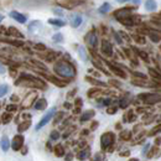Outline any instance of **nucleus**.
<instances>
[{
  "instance_id": "f257e3e1",
  "label": "nucleus",
  "mask_w": 161,
  "mask_h": 161,
  "mask_svg": "<svg viewBox=\"0 0 161 161\" xmlns=\"http://www.w3.org/2000/svg\"><path fill=\"white\" fill-rule=\"evenodd\" d=\"M55 72H56L58 76L66 77V78H72L76 76L75 67L66 61H58L55 64Z\"/></svg>"
},
{
  "instance_id": "f03ea898",
  "label": "nucleus",
  "mask_w": 161,
  "mask_h": 161,
  "mask_svg": "<svg viewBox=\"0 0 161 161\" xmlns=\"http://www.w3.org/2000/svg\"><path fill=\"white\" fill-rule=\"evenodd\" d=\"M16 86H30V87H40L44 88L45 83L40 79H36L35 77L29 76V75H21V77L15 82Z\"/></svg>"
},
{
  "instance_id": "7ed1b4c3",
  "label": "nucleus",
  "mask_w": 161,
  "mask_h": 161,
  "mask_svg": "<svg viewBox=\"0 0 161 161\" xmlns=\"http://www.w3.org/2000/svg\"><path fill=\"white\" fill-rule=\"evenodd\" d=\"M114 140H115V136H114L113 133H105V134L102 135V138H100V144H102V148L105 149L108 148V146H110L114 142Z\"/></svg>"
},
{
  "instance_id": "20e7f679",
  "label": "nucleus",
  "mask_w": 161,
  "mask_h": 161,
  "mask_svg": "<svg viewBox=\"0 0 161 161\" xmlns=\"http://www.w3.org/2000/svg\"><path fill=\"white\" fill-rule=\"evenodd\" d=\"M55 113H56V109H55V108L50 109L48 112L46 113V115H45L42 119H41V120H40V123L37 124V125H36V130H40V129L42 128V126H45L46 124H47V123H48V122L52 119V117H53V114H55Z\"/></svg>"
},
{
  "instance_id": "39448f33",
  "label": "nucleus",
  "mask_w": 161,
  "mask_h": 161,
  "mask_svg": "<svg viewBox=\"0 0 161 161\" xmlns=\"http://www.w3.org/2000/svg\"><path fill=\"white\" fill-rule=\"evenodd\" d=\"M22 144H24V136L22 135H16L15 138H14V140L11 142V148L17 151V150H20L22 148Z\"/></svg>"
},
{
  "instance_id": "423d86ee",
  "label": "nucleus",
  "mask_w": 161,
  "mask_h": 161,
  "mask_svg": "<svg viewBox=\"0 0 161 161\" xmlns=\"http://www.w3.org/2000/svg\"><path fill=\"white\" fill-rule=\"evenodd\" d=\"M86 42L92 48H95L97 45H98V39H97V35L93 34V32H89V34L86 36Z\"/></svg>"
},
{
  "instance_id": "0eeeda50",
  "label": "nucleus",
  "mask_w": 161,
  "mask_h": 161,
  "mask_svg": "<svg viewBox=\"0 0 161 161\" xmlns=\"http://www.w3.org/2000/svg\"><path fill=\"white\" fill-rule=\"evenodd\" d=\"M36 98H37V94H36L35 92H31V93L24 99V102H22V107H24V108L30 107L31 104H34V103H35Z\"/></svg>"
},
{
  "instance_id": "6e6552de",
  "label": "nucleus",
  "mask_w": 161,
  "mask_h": 161,
  "mask_svg": "<svg viewBox=\"0 0 161 161\" xmlns=\"http://www.w3.org/2000/svg\"><path fill=\"white\" fill-rule=\"evenodd\" d=\"M140 97H145V103L146 104H154V103H158L160 100V95L159 94H142Z\"/></svg>"
},
{
  "instance_id": "1a4fd4ad",
  "label": "nucleus",
  "mask_w": 161,
  "mask_h": 161,
  "mask_svg": "<svg viewBox=\"0 0 161 161\" xmlns=\"http://www.w3.org/2000/svg\"><path fill=\"white\" fill-rule=\"evenodd\" d=\"M102 52L105 55V56H108L110 57L113 55V47H112V45H110L108 41H103L102 42Z\"/></svg>"
},
{
  "instance_id": "9d476101",
  "label": "nucleus",
  "mask_w": 161,
  "mask_h": 161,
  "mask_svg": "<svg viewBox=\"0 0 161 161\" xmlns=\"http://www.w3.org/2000/svg\"><path fill=\"white\" fill-rule=\"evenodd\" d=\"M10 16L12 17V19H15L16 21L21 22V24L26 22V16L22 15V14H20V12H17V11H11V12H10Z\"/></svg>"
},
{
  "instance_id": "9b49d317",
  "label": "nucleus",
  "mask_w": 161,
  "mask_h": 161,
  "mask_svg": "<svg viewBox=\"0 0 161 161\" xmlns=\"http://www.w3.org/2000/svg\"><path fill=\"white\" fill-rule=\"evenodd\" d=\"M156 8H158V3L155 0H146L145 1V9L148 11H154Z\"/></svg>"
},
{
  "instance_id": "f8f14e48",
  "label": "nucleus",
  "mask_w": 161,
  "mask_h": 161,
  "mask_svg": "<svg viewBox=\"0 0 161 161\" xmlns=\"http://www.w3.org/2000/svg\"><path fill=\"white\" fill-rule=\"evenodd\" d=\"M34 104H35V109L42 110V109H45L46 107H47V100L44 99V98H41V99H39L37 102L34 103Z\"/></svg>"
},
{
  "instance_id": "ddd939ff",
  "label": "nucleus",
  "mask_w": 161,
  "mask_h": 161,
  "mask_svg": "<svg viewBox=\"0 0 161 161\" xmlns=\"http://www.w3.org/2000/svg\"><path fill=\"white\" fill-rule=\"evenodd\" d=\"M82 24V17L79 15H72L71 16V25L73 27H78Z\"/></svg>"
},
{
  "instance_id": "4468645a",
  "label": "nucleus",
  "mask_w": 161,
  "mask_h": 161,
  "mask_svg": "<svg viewBox=\"0 0 161 161\" xmlns=\"http://www.w3.org/2000/svg\"><path fill=\"white\" fill-rule=\"evenodd\" d=\"M41 21H32L31 24L29 25V31L31 32H35V31H37L39 29H41Z\"/></svg>"
},
{
  "instance_id": "2eb2a0df",
  "label": "nucleus",
  "mask_w": 161,
  "mask_h": 161,
  "mask_svg": "<svg viewBox=\"0 0 161 161\" xmlns=\"http://www.w3.org/2000/svg\"><path fill=\"white\" fill-rule=\"evenodd\" d=\"M94 117V110H87L86 113H83V115L81 118V122H86V120H89L91 118Z\"/></svg>"
},
{
  "instance_id": "dca6fc26",
  "label": "nucleus",
  "mask_w": 161,
  "mask_h": 161,
  "mask_svg": "<svg viewBox=\"0 0 161 161\" xmlns=\"http://www.w3.org/2000/svg\"><path fill=\"white\" fill-rule=\"evenodd\" d=\"M0 145H1V149H3L4 151H8V150H9L10 142H9V139H8L6 136H4L3 139H1V141H0Z\"/></svg>"
},
{
  "instance_id": "f3484780",
  "label": "nucleus",
  "mask_w": 161,
  "mask_h": 161,
  "mask_svg": "<svg viewBox=\"0 0 161 161\" xmlns=\"http://www.w3.org/2000/svg\"><path fill=\"white\" fill-rule=\"evenodd\" d=\"M48 24L55 25V26H58V27H62V26L66 25V22L62 21V20H58V19H50L48 20Z\"/></svg>"
},
{
  "instance_id": "a211bd4d",
  "label": "nucleus",
  "mask_w": 161,
  "mask_h": 161,
  "mask_svg": "<svg viewBox=\"0 0 161 161\" xmlns=\"http://www.w3.org/2000/svg\"><path fill=\"white\" fill-rule=\"evenodd\" d=\"M9 35H11V36H16V37H20V39H22V34L19 31V30H16L15 27H10L9 29Z\"/></svg>"
},
{
  "instance_id": "6ab92c4d",
  "label": "nucleus",
  "mask_w": 161,
  "mask_h": 161,
  "mask_svg": "<svg viewBox=\"0 0 161 161\" xmlns=\"http://www.w3.org/2000/svg\"><path fill=\"white\" fill-rule=\"evenodd\" d=\"M89 149H87V150H83V151H81L79 154L77 155V158L79 159V160H86V159H88L89 158Z\"/></svg>"
},
{
  "instance_id": "aec40b11",
  "label": "nucleus",
  "mask_w": 161,
  "mask_h": 161,
  "mask_svg": "<svg viewBox=\"0 0 161 161\" xmlns=\"http://www.w3.org/2000/svg\"><path fill=\"white\" fill-rule=\"evenodd\" d=\"M109 67H110V70H112L115 75H118V76H120V77H123V78H125L126 77V75L124 73L122 70H119V68H117V67H114V66H112V64H109Z\"/></svg>"
},
{
  "instance_id": "412c9836",
  "label": "nucleus",
  "mask_w": 161,
  "mask_h": 161,
  "mask_svg": "<svg viewBox=\"0 0 161 161\" xmlns=\"http://www.w3.org/2000/svg\"><path fill=\"white\" fill-rule=\"evenodd\" d=\"M30 125H31V122H30V120H27V122L21 123L20 125H19V131H20V133H22V131L27 130V129L30 128Z\"/></svg>"
},
{
  "instance_id": "4be33fe9",
  "label": "nucleus",
  "mask_w": 161,
  "mask_h": 161,
  "mask_svg": "<svg viewBox=\"0 0 161 161\" xmlns=\"http://www.w3.org/2000/svg\"><path fill=\"white\" fill-rule=\"evenodd\" d=\"M55 154H56L58 158L63 156V155H64V149H63V146H62V145H57L56 148H55Z\"/></svg>"
},
{
  "instance_id": "5701e85b",
  "label": "nucleus",
  "mask_w": 161,
  "mask_h": 161,
  "mask_svg": "<svg viewBox=\"0 0 161 161\" xmlns=\"http://www.w3.org/2000/svg\"><path fill=\"white\" fill-rule=\"evenodd\" d=\"M118 20L120 21L122 24H124V25L133 26V20H131V19H129V16H126V17H120V19H118Z\"/></svg>"
},
{
  "instance_id": "b1692460",
  "label": "nucleus",
  "mask_w": 161,
  "mask_h": 161,
  "mask_svg": "<svg viewBox=\"0 0 161 161\" xmlns=\"http://www.w3.org/2000/svg\"><path fill=\"white\" fill-rule=\"evenodd\" d=\"M109 10H110V5H109L108 3L103 4V5L99 8V12H102V14H104V12H108Z\"/></svg>"
},
{
  "instance_id": "393cba45",
  "label": "nucleus",
  "mask_w": 161,
  "mask_h": 161,
  "mask_svg": "<svg viewBox=\"0 0 161 161\" xmlns=\"http://www.w3.org/2000/svg\"><path fill=\"white\" fill-rule=\"evenodd\" d=\"M11 114H9V113H5V114H3V117H1V119H3V123L4 124H8V123H10V120H11Z\"/></svg>"
},
{
  "instance_id": "a878e982",
  "label": "nucleus",
  "mask_w": 161,
  "mask_h": 161,
  "mask_svg": "<svg viewBox=\"0 0 161 161\" xmlns=\"http://www.w3.org/2000/svg\"><path fill=\"white\" fill-rule=\"evenodd\" d=\"M8 91H9V87L6 84H0V97L5 95L8 93Z\"/></svg>"
},
{
  "instance_id": "bb28decb",
  "label": "nucleus",
  "mask_w": 161,
  "mask_h": 161,
  "mask_svg": "<svg viewBox=\"0 0 161 161\" xmlns=\"http://www.w3.org/2000/svg\"><path fill=\"white\" fill-rule=\"evenodd\" d=\"M78 52H79V56H81V58L83 59V61H86V59H87V53H86V50H84V47H79V48H78Z\"/></svg>"
},
{
  "instance_id": "cd10ccee",
  "label": "nucleus",
  "mask_w": 161,
  "mask_h": 161,
  "mask_svg": "<svg viewBox=\"0 0 161 161\" xmlns=\"http://www.w3.org/2000/svg\"><path fill=\"white\" fill-rule=\"evenodd\" d=\"M129 102H130V99H129V98H123L120 100V108H126L129 105Z\"/></svg>"
},
{
  "instance_id": "c85d7f7f",
  "label": "nucleus",
  "mask_w": 161,
  "mask_h": 161,
  "mask_svg": "<svg viewBox=\"0 0 161 161\" xmlns=\"http://www.w3.org/2000/svg\"><path fill=\"white\" fill-rule=\"evenodd\" d=\"M87 81H89L91 83H93V84H98V86H102V87H104V86H105V83H103V82H99V81H94V79H92L91 77H87Z\"/></svg>"
},
{
  "instance_id": "c756f323",
  "label": "nucleus",
  "mask_w": 161,
  "mask_h": 161,
  "mask_svg": "<svg viewBox=\"0 0 161 161\" xmlns=\"http://www.w3.org/2000/svg\"><path fill=\"white\" fill-rule=\"evenodd\" d=\"M52 40L53 41H56V42H62V40H63V36H62V34H56L52 37Z\"/></svg>"
},
{
  "instance_id": "7c9ffc66",
  "label": "nucleus",
  "mask_w": 161,
  "mask_h": 161,
  "mask_svg": "<svg viewBox=\"0 0 161 161\" xmlns=\"http://www.w3.org/2000/svg\"><path fill=\"white\" fill-rule=\"evenodd\" d=\"M47 78H48V79L51 81V82H53L55 84H57V86H59V87H62V86H64V83H63V82H61V81H58V79H55L53 77H47Z\"/></svg>"
},
{
  "instance_id": "2f4dec72",
  "label": "nucleus",
  "mask_w": 161,
  "mask_h": 161,
  "mask_svg": "<svg viewBox=\"0 0 161 161\" xmlns=\"http://www.w3.org/2000/svg\"><path fill=\"white\" fill-rule=\"evenodd\" d=\"M150 39L154 41V42H159L160 41V36L159 34H150Z\"/></svg>"
},
{
  "instance_id": "473e14b6",
  "label": "nucleus",
  "mask_w": 161,
  "mask_h": 161,
  "mask_svg": "<svg viewBox=\"0 0 161 161\" xmlns=\"http://www.w3.org/2000/svg\"><path fill=\"white\" fill-rule=\"evenodd\" d=\"M63 115H64V114H63L62 112H59V113L57 114V117L55 118V124H57V123H59V122H61V119L63 118Z\"/></svg>"
},
{
  "instance_id": "72a5a7b5",
  "label": "nucleus",
  "mask_w": 161,
  "mask_h": 161,
  "mask_svg": "<svg viewBox=\"0 0 161 161\" xmlns=\"http://www.w3.org/2000/svg\"><path fill=\"white\" fill-rule=\"evenodd\" d=\"M50 136H51V140H57L58 138H59V133L58 131H52Z\"/></svg>"
},
{
  "instance_id": "f704fd0d",
  "label": "nucleus",
  "mask_w": 161,
  "mask_h": 161,
  "mask_svg": "<svg viewBox=\"0 0 161 161\" xmlns=\"http://www.w3.org/2000/svg\"><path fill=\"white\" fill-rule=\"evenodd\" d=\"M56 56H57V55L53 53V52L52 53H48L47 56H46V59H47V61H53V59L56 58Z\"/></svg>"
},
{
  "instance_id": "c9c22d12",
  "label": "nucleus",
  "mask_w": 161,
  "mask_h": 161,
  "mask_svg": "<svg viewBox=\"0 0 161 161\" xmlns=\"http://www.w3.org/2000/svg\"><path fill=\"white\" fill-rule=\"evenodd\" d=\"M35 48L39 50V51H44V50H46V46L42 45V44H36L35 45Z\"/></svg>"
},
{
  "instance_id": "e433bc0d",
  "label": "nucleus",
  "mask_w": 161,
  "mask_h": 161,
  "mask_svg": "<svg viewBox=\"0 0 161 161\" xmlns=\"http://www.w3.org/2000/svg\"><path fill=\"white\" fill-rule=\"evenodd\" d=\"M117 110H118L117 107H110V108L107 109V113L108 114H114V113H117Z\"/></svg>"
},
{
  "instance_id": "4c0bfd02",
  "label": "nucleus",
  "mask_w": 161,
  "mask_h": 161,
  "mask_svg": "<svg viewBox=\"0 0 161 161\" xmlns=\"http://www.w3.org/2000/svg\"><path fill=\"white\" fill-rule=\"evenodd\" d=\"M130 138V133L129 131H124V133H122V139H129Z\"/></svg>"
},
{
  "instance_id": "58836bf2",
  "label": "nucleus",
  "mask_w": 161,
  "mask_h": 161,
  "mask_svg": "<svg viewBox=\"0 0 161 161\" xmlns=\"http://www.w3.org/2000/svg\"><path fill=\"white\" fill-rule=\"evenodd\" d=\"M16 109H17L16 105H8L6 107V110H9V112H12V110H16Z\"/></svg>"
},
{
  "instance_id": "ea45409f",
  "label": "nucleus",
  "mask_w": 161,
  "mask_h": 161,
  "mask_svg": "<svg viewBox=\"0 0 161 161\" xmlns=\"http://www.w3.org/2000/svg\"><path fill=\"white\" fill-rule=\"evenodd\" d=\"M149 72H150L151 75L154 76V77H156V78H159V77H160V76H159V73H158V72H155L154 70H151V68H150V70H149Z\"/></svg>"
},
{
  "instance_id": "a19ab883",
  "label": "nucleus",
  "mask_w": 161,
  "mask_h": 161,
  "mask_svg": "<svg viewBox=\"0 0 161 161\" xmlns=\"http://www.w3.org/2000/svg\"><path fill=\"white\" fill-rule=\"evenodd\" d=\"M6 72V70H5V67L3 66L1 63H0V75H4V73Z\"/></svg>"
},
{
  "instance_id": "79ce46f5",
  "label": "nucleus",
  "mask_w": 161,
  "mask_h": 161,
  "mask_svg": "<svg viewBox=\"0 0 161 161\" xmlns=\"http://www.w3.org/2000/svg\"><path fill=\"white\" fill-rule=\"evenodd\" d=\"M135 40H136V41H138V42H139V44H144V42H145V40H142L141 37H138V36L135 37Z\"/></svg>"
},
{
  "instance_id": "37998d69",
  "label": "nucleus",
  "mask_w": 161,
  "mask_h": 161,
  "mask_svg": "<svg viewBox=\"0 0 161 161\" xmlns=\"http://www.w3.org/2000/svg\"><path fill=\"white\" fill-rule=\"evenodd\" d=\"M140 56H141L142 58H144V59H146V61H148V55H146V53H144V52H140Z\"/></svg>"
},
{
  "instance_id": "c03bdc74",
  "label": "nucleus",
  "mask_w": 161,
  "mask_h": 161,
  "mask_svg": "<svg viewBox=\"0 0 161 161\" xmlns=\"http://www.w3.org/2000/svg\"><path fill=\"white\" fill-rule=\"evenodd\" d=\"M110 102H112L110 99H105V100H104V104H105V105H109V104H110Z\"/></svg>"
},
{
  "instance_id": "a18cd8bd",
  "label": "nucleus",
  "mask_w": 161,
  "mask_h": 161,
  "mask_svg": "<svg viewBox=\"0 0 161 161\" xmlns=\"http://www.w3.org/2000/svg\"><path fill=\"white\" fill-rule=\"evenodd\" d=\"M64 108L70 109V108H71V104H70V103H64Z\"/></svg>"
},
{
  "instance_id": "49530a36",
  "label": "nucleus",
  "mask_w": 161,
  "mask_h": 161,
  "mask_svg": "<svg viewBox=\"0 0 161 161\" xmlns=\"http://www.w3.org/2000/svg\"><path fill=\"white\" fill-rule=\"evenodd\" d=\"M72 160V154H68L67 155V161H71Z\"/></svg>"
},
{
  "instance_id": "de8ad7c7",
  "label": "nucleus",
  "mask_w": 161,
  "mask_h": 161,
  "mask_svg": "<svg viewBox=\"0 0 161 161\" xmlns=\"http://www.w3.org/2000/svg\"><path fill=\"white\" fill-rule=\"evenodd\" d=\"M21 153H22V155L27 154V148H26V149H22V151H21Z\"/></svg>"
},
{
  "instance_id": "09e8293b",
  "label": "nucleus",
  "mask_w": 161,
  "mask_h": 161,
  "mask_svg": "<svg viewBox=\"0 0 161 161\" xmlns=\"http://www.w3.org/2000/svg\"><path fill=\"white\" fill-rule=\"evenodd\" d=\"M11 100H14V102H15V100H17V97L16 95H12L11 97Z\"/></svg>"
},
{
  "instance_id": "8fccbe9b",
  "label": "nucleus",
  "mask_w": 161,
  "mask_h": 161,
  "mask_svg": "<svg viewBox=\"0 0 161 161\" xmlns=\"http://www.w3.org/2000/svg\"><path fill=\"white\" fill-rule=\"evenodd\" d=\"M97 126H98V123H94V124H93V125H92V129H95Z\"/></svg>"
},
{
  "instance_id": "3c124183",
  "label": "nucleus",
  "mask_w": 161,
  "mask_h": 161,
  "mask_svg": "<svg viewBox=\"0 0 161 161\" xmlns=\"http://www.w3.org/2000/svg\"><path fill=\"white\" fill-rule=\"evenodd\" d=\"M87 134H88V130H83V131H82V135H87Z\"/></svg>"
},
{
  "instance_id": "603ef678",
  "label": "nucleus",
  "mask_w": 161,
  "mask_h": 161,
  "mask_svg": "<svg viewBox=\"0 0 161 161\" xmlns=\"http://www.w3.org/2000/svg\"><path fill=\"white\" fill-rule=\"evenodd\" d=\"M118 3H125V1H129V0H117Z\"/></svg>"
},
{
  "instance_id": "864d4df0",
  "label": "nucleus",
  "mask_w": 161,
  "mask_h": 161,
  "mask_svg": "<svg viewBox=\"0 0 161 161\" xmlns=\"http://www.w3.org/2000/svg\"><path fill=\"white\" fill-rule=\"evenodd\" d=\"M3 19H4V17H3L1 15H0V21H3Z\"/></svg>"
}]
</instances>
